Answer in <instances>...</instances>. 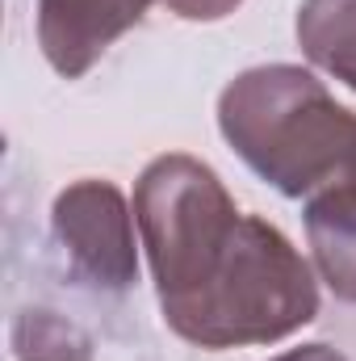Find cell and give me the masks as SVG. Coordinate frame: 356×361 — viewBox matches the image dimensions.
I'll list each match as a JSON object with an SVG mask.
<instances>
[{"mask_svg":"<svg viewBox=\"0 0 356 361\" xmlns=\"http://www.w3.org/2000/svg\"><path fill=\"white\" fill-rule=\"evenodd\" d=\"M306 240L327 290L356 302V189L323 185L306 197Z\"/></svg>","mask_w":356,"mask_h":361,"instance_id":"cell-5","label":"cell"},{"mask_svg":"<svg viewBox=\"0 0 356 361\" xmlns=\"http://www.w3.org/2000/svg\"><path fill=\"white\" fill-rule=\"evenodd\" d=\"M147 8L151 0H38V47L59 76L80 80Z\"/></svg>","mask_w":356,"mask_h":361,"instance_id":"cell-4","label":"cell"},{"mask_svg":"<svg viewBox=\"0 0 356 361\" xmlns=\"http://www.w3.org/2000/svg\"><path fill=\"white\" fill-rule=\"evenodd\" d=\"M164 4L184 21H218V17H231L243 0H164Z\"/></svg>","mask_w":356,"mask_h":361,"instance_id":"cell-8","label":"cell"},{"mask_svg":"<svg viewBox=\"0 0 356 361\" xmlns=\"http://www.w3.org/2000/svg\"><path fill=\"white\" fill-rule=\"evenodd\" d=\"M164 324L197 349H243L293 336L319 315V286L281 227L243 214L197 156H160L134 185Z\"/></svg>","mask_w":356,"mask_h":361,"instance_id":"cell-1","label":"cell"},{"mask_svg":"<svg viewBox=\"0 0 356 361\" xmlns=\"http://www.w3.org/2000/svg\"><path fill=\"white\" fill-rule=\"evenodd\" d=\"M13 357L17 361H92V341L55 311H21L13 319Z\"/></svg>","mask_w":356,"mask_h":361,"instance_id":"cell-7","label":"cell"},{"mask_svg":"<svg viewBox=\"0 0 356 361\" xmlns=\"http://www.w3.org/2000/svg\"><path fill=\"white\" fill-rule=\"evenodd\" d=\"M298 47L319 72L356 92V0H302Z\"/></svg>","mask_w":356,"mask_h":361,"instance_id":"cell-6","label":"cell"},{"mask_svg":"<svg viewBox=\"0 0 356 361\" xmlns=\"http://www.w3.org/2000/svg\"><path fill=\"white\" fill-rule=\"evenodd\" d=\"M327 185H348V189H356V147H352V156H348V164L340 169V177L327 180Z\"/></svg>","mask_w":356,"mask_h":361,"instance_id":"cell-10","label":"cell"},{"mask_svg":"<svg viewBox=\"0 0 356 361\" xmlns=\"http://www.w3.org/2000/svg\"><path fill=\"white\" fill-rule=\"evenodd\" d=\"M268 361H348V357L340 349H331V345H302V349H289V353L268 357Z\"/></svg>","mask_w":356,"mask_h":361,"instance_id":"cell-9","label":"cell"},{"mask_svg":"<svg viewBox=\"0 0 356 361\" xmlns=\"http://www.w3.org/2000/svg\"><path fill=\"white\" fill-rule=\"evenodd\" d=\"M231 152L285 197H310L340 177L356 147V114L293 63L239 72L218 97Z\"/></svg>","mask_w":356,"mask_h":361,"instance_id":"cell-2","label":"cell"},{"mask_svg":"<svg viewBox=\"0 0 356 361\" xmlns=\"http://www.w3.org/2000/svg\"><path fill=\"white\" fill-rule=\"evenodd\" d=\"M55 240L72 273L105 294H126L139 281V248H134V214L113 180L84 177L68 185L51 210Z\"/></svg>","mask_w":356,"mask_h":361,"instance_id":"cell-3","label":"cell"}]
</instances>
